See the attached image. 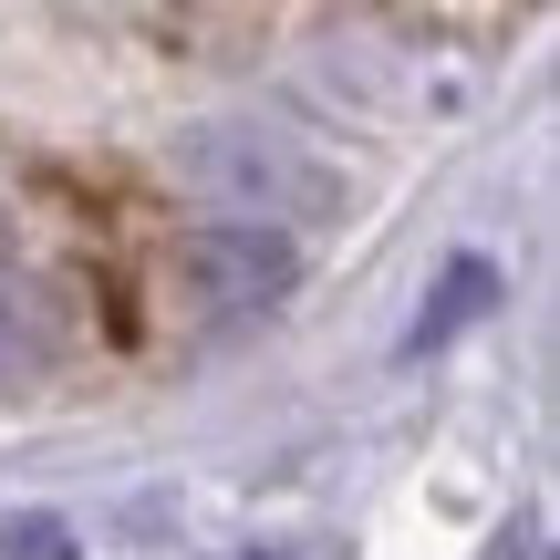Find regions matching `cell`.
I'll use <instances>...</instances> for the list:
<instances>
[{
	"label": "cell",
	"instance_id": "3",
	"mask_svg": "<svg viewBox=\"0 0 560 560\" xmlns=\"http://www.w3.org/2000/svg\"><path fill=\"white\" fill-rule=\"evenodd\" d=\"M52 363H62V301H52V280L0 270V395H32Z\"/></svg>",
	"mask_w": 560,
	"mask_h": 560
},
{
	"label": "cell",
	"instance_id": "1",
	"mask_svg": "<svg viewBox=\"0 0 560 560\" xmlns=\"http://www.w3.org/2000/svg\"><path fill=\"white\" fill-rule=\"evenodd\" d=\"M177 177L208 187L240 229H280V219H322L342 198V177L322 156H301L280 125H198L177 145Z\"/></svg>",
	"mask_w": 560,
	"mask_h": 560
},
{
	"label": "cell",
	"instance_id": "2",
	"mask_svg": "<svg viewBox=\"0 0 560 560\" xmlns=\"http://www.w3.org/2000/svg\"><path fill=\"white\" fill-rule=\"evenodd\" d=\"M166 270H177V291L198 301V312H270L301 280V249H291V229L208 219V229H187V240L166 249Z\"/></svg>",
	"mask_w": 560,
	"mask_h": 560
},
{
	"label": "cell",
	"instance_id": "5",
	"mask_svg": "<svg viewBox=\"0 0 560 560\" xmlns=\"http://www.w3.org/2000/svg\"><path fill=\"white\" fill-rule=\"evenodd\" d=\"M0 560H83V540L62 520H0Z\"/></svg>",
	"mask_w": 560,
	"mask_h": 560
},
{
	"label": "cell",
	"instance_id": "6",
	"mask_svg": "<svg viewBox=\"0 0 560 560\" xmlns=\"http://www.w3.org/2000/svg\"><path fill=\"white\" fill-rule=\"evenodd\" d=\"M249 560H280V550H249Z\"/></svg>",
	"mask_w": 560,
	"mask_h": 560
},
{
	"label": "cell",
	"instance_id": "4",
	"mask_svg": "<svg viewBox=\"0 0 560 560\" xmlns=\"http://www.w3.org/2000/svg\"><path fill=\"white\" fill-rule=\"evenodd\" d=\"M499 312V270L467 249V260H446L436 270V291H425V312L405 322V363H425V353H446L457 332H478V322Z\"/></svg>",
	"mask_w": 560,
	"mask_h": 560
}]
</instances>
